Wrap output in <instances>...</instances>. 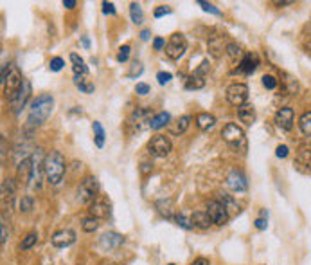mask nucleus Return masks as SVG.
I'll list each match as a JSON object with an SVG mask.
<instances>
[{"label": "nucleus", "instance_id": "nucleus-23", "mask_svg": "<svg viewBox=\"0 0 311 265\" xmlns=\"http://www.w3.org/2000/svg\"><path fill=\"white\" fill-rule=\"evenodd\" d=\"M282 78V87H284V92L288 96H295L299 92V81H297L295 76L288 74V72H281Z\"/></svg>", "mask_w": 311, "mask_h": 265}, {"label": "nucleus", "instance_id": "nucleus-29", "mask_svg": "<svg viewBox=\"0 0 311 265\" xmlns=\"http://www.w3.org/2000/svg\"><path fill=\"white\" fill-rule=\"evenodd\" d=\"M189 125H191V115H189V114L182 115V117H180V119H177V123L171 126V134H173V135L183 134V132L189 128Z\"/></svg>", "mask_w": 311, "mask_h": 265}, {"label": "nucleus", "instance_id": "nucleus-30", "mask_svg": "<svg viewBox=\"0 0 311 265\" xmlns=\"http://www.w3.org/2000/svg\"><path fill=\"white\" fill-rule=\"evenodd\" d=\"M130 18H132V22H133L135 25L142 24L144 11H142V7H140V4H137V2H132V4H130Z\"/></svg>", "mask_w": 311, "mask_h": 265}, {"label": "nucleus", "instance_id": "nucleus-4", "mask_svg": "<svg viewBox=\"0 0 311 265\" xmlns=\"http://www.w3.org/2000/svg\"><path fill=\"white\" fill-rule=\"evenodd\" d=\"M151 110L149 108H135L132 114H130L128 121H126V132L130 135L137 134L144 128V126H149V121H151Z\"/></svg>", "mask_w": 311, "mask_h": 265}, {"label": "nucleus", "instance_id": "nucleus-32", "mask_svg": "<svg viewBox=\"0 0 311 265\" xmlns=\"http://www.w3.org/2000/svg\"><path fill=\"white\" fill-rule=\"evenodd\" d=\"M299 128L306 137H311V110H306L299 117Z\"/></svg>", "mask_w": 311, "mask_h": 265}, {"label": "nucleus", "instance_id": "nucleus-27", "mask_svg": "<svg viewBox=\"0 0 311 265\" xmlns=\"http://www.w3.org/2000/svg\"><path fill=\"white\" fill-rule=\"evenodd\" d=\"M70 61H72V70H74V76H87L89 74V67L85 65V61L81 56H78L76 53L70 54Z\"/></svg>", "mask_w": 311, "mask_h": 265}, {"label": "nucleus", "instance_id": "nucleus-13", "mask_svg": "<svg viewBox=\"0 0 311 265\" xmlns=\"http://www.w3.org/2000/svg\"><path fill=\"white\" fill-rule=\"evenodd\" d=\"M50 242L58 249H65V247H70L76 242V233L72 229H59L50 236Z\"/></svg>", "mask_w": 311, "mask_h": 265}, {"label": "nucleus", "instance_id": "nucleus-6", "mask_svg": "<svg viewBox=\"0 0 311 265\" xmlns=\"http://www.w3.org/2000/svg\"><path fill=\"white\" fill-rule=\"evenodd\" d=\"M187 51V40L182 33H175L169 38L168 45H166V56L169 60H180Z\"/></svg>", "mask_w": 311, "mask_h": 265}, {"label": "nucleus", "instance_id": "nucleus-55", "mask_svg": "<svg viewBox=\"0 0 311 265\" xmlns=\"http://www.w3.org/2000/svg\"><path fill=\"white\" fill-rule=\"evenodd\" d=\"M189 265H211V262L207 260V258H203V256H200V258H196V260H193Z\"/></svg>", "mask_w": 311, "mask_h": 265}, {"label": "nucleus", "instance_id": "nucleus-47", "mask_svg": "<svg viewBox=\"0 0 311 265\" xmlns=\"http://www.w3.org/2000/svg\"><path fill=\"white\" fill-rule=\"evenodd\" d=\"M171 13H173V9H171L169 5H158L157 9L153 11V16H155V18H162V16L171 15Z\"/></svg>", "mask_w": 311, "mask_h": 265}, {"label": "nucleus", "instance_id": "nucleus-8", "mask_svg": "<svg viewBox=\"0 0 311 265\" xmlns=\"http://www.w3.org/2000/svg\"><path fill=\"white\" fill-rule=\"evenodd\" d=\"M171 150H173V145L166 135H153L148 143V152L153 157H166V155L171 154Z\"/></svg>", "mask_w": 311, "mask_h": 265}, {"label": "nucleus", "instance_id": "nucleus-18", "mask_svg": "<svg viewBox=\"0 0 311 265\" xmlns=\"http://www.w3.org/2000/svg\"><path fill=\"white\" fill-rule=\"evenodd\" d=\"M293 166H295L297 171H301L304 175H310L311 173V150H301L299 155L293 160Z\"/></svg>", "mask_w": 311, "mask_h": 265}, {"label": "nucleus", "instance_id": "nucleus-41", "mask_svg": "<svg viewBox=\"0 0 311 265\" xmlns=\"http://www.w3.org/2000/svg\"><path fill=\"white\" fill-rule=\"evenodd\" d=\"M144 72V67H142V63H140V61H133V63H132V67H130V70H128V78H132V80H133V78H138V76L142 74Z\"/></svg>", "mask_w": 311, "mask_h": 265}, {"label": "nucleus", "instance_id": "nucleus-39", "mask_svg": "<svg viewBox=\"0 0 311 265\" xmlns=\"http://www.w3.org/2000/svg\"><path fill=\"white\" fill-rule=\"evenodd\" d=\"M173 220H175V224L180 225L182 229H187V231H189V229H193V222L189 220V218H187L185 215H183V213H178V215L175 216Z\"/></svg>", "mask_w": 311, "mask_h": 265}, {"label": "nucleus", "instance_id": "nucleus-14", "mask_svg": "<svg viewBox=\"0 0 311 265\" xmlns=\"http://www.w3.org/2000/svg\"><path fill=\"white\" fill-rule=\"evenodd\" d=\"M227 186L232 191L243 193V191H247V188H248V180H247V177H245V173H243V171L232 170L230 173H228V177H227Z\"/></svg>", "mask_w": 311, "mask_h": 265}, {"label": "nucleus", "instance_id": "nucleus-10", "mask_svg": "<svg viewBox=\"0 0 311 265\" xmlns=\"http://www.w3.org/2000/svg\"><path fill=\"white\" fill-rule=\"evenodd\" d=\"M29 98H31V83L29 80H24V83H22L20 90L16 92V96L9 101V106H11V110H13V114H20V112L24 110V106Z\"/></svg>", "mask_w": 311, "mask_h": 265}, {"label": "nucleus", "instance_id": "nucleus-31", "mask_svg": "<svg viewBox=\"0 0 311 265\" xmlns=\"http://www.w3.org/2000/svg\"><path fill=\"white\" fill-rule=\"evenodd\" d=\"M92 130H94V141H95V146H97V148H103V146H104V137H106V134H104L103 125H101L99 121H94V123H92Z\"/></svg>", "mask_w": 311, "mask_h": 265}, {"label": "nucleus", "instance_id": "nucleus-54", "mask_svg": "<svg viewBox=\"0 0 311 265\" xmlns=\"http://www.w3.org/2000/svg\"><path fill=\"white\" fill-rule=\"evenodd\" d=\"M166 45H168V44H166V40H164L162 36H157V38L153 40V49L155 51H162Z\"/></svg>", "mask_w": 311, "mask_h": 265}, {"label": "nucleus", "instance_id": "nucleus-35", "mask_svg": "<svg viewBox=\"0 0 311 265\" xmlns=\"http://www.w3.org/2000/svg\"><path fill=\"white\" fill-rule=\"evenodd\" d=\"M97 227H99V220L97 218H94V216L89 215L81 220V229H83L85 233H94Z\"/></svg>", "mask_w": 311, "mask_h": 265}, {"label": "nucleus", "instance_id": "nucleus-58", "mask_svg": "<svg viewBox=\"0 0 311 265\" xmlns=\"http://www.w3.org/2000/svg\"><path fill=\"white\" fill-rule=\"evenodd\" d=\"M81 44H83L85 49H90V40H89V36H81Z\"/></svg>", "mask_w": 311, "mask_h": 265}, {"label": "nucleus", "instance_id": "nucleus-22", "mask_svg": "<svg viewBox=\"0 0 311 265\" xmlns=\"http://www.w3.org/2000/svg\"><path fill=\"white\" fill-rule=\"evenodd\" d=\"M237 117L241 123H245L247 126L254 125L256 123V110H254L252 105H243L237 108Z\"/></svg>", "mask_w": 311, "mask_h": 265}, {"label": "nucleus", "instance_id": "nucleus-53", "mask_svg": "<svg viewBox=\"0 0 311 265\" xmlns=\"http://www.w3.org/2000/svg\"><path fill=\"white\" fill-rule=\"evenodd\" d=\"M209 69H211V67H209V61L205 60V61H202V63H200V67H198L196 70H194V74L196 76H205V72H209Z\"/></svg>", "mask_w": 311, "mask_h": 265}, {"label": "nucleus", "instance_id": "nucleus-2", "mask_svg": "<svg viewBox=\"0 0 311 265\" xmlns=\"http://www.w3.org/2000/svg\"><path fill=\"white\" fill-rule=\"evenodd\" d=\"M65 168H67V162H65V157L61 155V152L52 150L45 155L44 160V173L47 177V182L52 186H58L65 177Z\"/></svg>", "mask_w": 311, "mask_h": 265}, {"label": "nucleus", "instance_id": "nucleus-49", "mask_svg": "<svg viewBox=\"0 0 311 265\" xmlns=\"http://www.w3.org/2000/svg\"><path fill=\"white\" fill-rule=\"evenodd\" d=\"M103 13L104 15H110V16H114L115 13H117V9H115V4L114 2H103Z\"/></svg>", "mask_w": 311, "mask_h": 265}, {"label": "nucleus", "instance_id": "nucleus-48", "mask_svg": "<svg viewBox=\"0 0 311 265\" xmlns=\"http://www.w3.org/2000/svg\"><path fill=\"white\" fill-rule=\"evenodd\" d=\"M171 80H173V74H171V72H164V70H160V72L157 74L158 85H168Z\"/></svg>", "mask_w": 311, "mask_h": 265}, {"label": "nucleus", "instance_id": "nucleus-51", "mask_svg": "<svg viewBox=\"0 0 311 265\" xmlns=\"http://www.w3.org/2000/svg\"><path fill=\"white\" fill-rule=\"evenodd\" d=\"M254 225H256L257 231H265L268 227V220L267 216H259V218H256V222H254Z\"/></svg>", "mask_w": 311, "mask_h": 265}, {"label": "nucleus", "instance_id": "nucleus-20", "mask_svg": "<svg viewBox=\"0 0 311 265\" xmlns=\"http://www.w3.org/2000/svg\"><path fill=\"white\" fill-rule=\"evenodd\" d=\"M191 222H193V227H198V229H209L213 225V220L207 211H194Z\"/></svg>", "mask_w": 311, "mask_h": 265}, {"label": "nucleus", "instance_id": "nucleus-16", "mask_svg": "<svg viewBox=\"0 0 311 265\" xmlns=\"http://www.w3.org/2000/svg\"><path fill=\"white\" fill-rule=\"evenodd\" d=\"M259 67V56L256 53H247V54L243 56L241 61H239V65L234 72H241V74H252L256 72V69Z\"/></svg>", "mask_w": 311, "mask_h": 265}, {"label": "nucleus", "instance_id": "nucleus-60", "mask_svg": "<svg viewBox=\"0 0 311 265\" xmlns=\"http://www.w3.org/2000/svg\"><path fill=\"white\" fill-rule=\"evenodd\" d=\"M277 5H290V4H293V2H290V0H288V2H275Z\"/></svg>", "mask_w": 311, "mask_h": 265}, {"label": "nucleus", "instance_id": "nucleus-40", "mask_svg": "<svg viewBox=\"0 0 311 265\" xmlns=\"http://www.w3.org/2000/svg\"><path fill=\"white\" fill-rule=\"evenodd\" d=\"M198 5H200V7H202L205 13H211V15L222 16V11L218 9L214 4H211V2H203V0H198Z\"/></svg>", "mask_w": 311, "mask_h": 265}, {"label": "nucleus", "instance_id": "nucleus-46", "mask_svg": "<svg viewBox=\"0 0 311 265\" xmlns=\"http://www.w3.org/2000/svg\"><path fill=\"white\" fill-rule=\"evenodd\" d=\"M63 67H65V60L59 58V56H56V58H52V60L49 61V69L52 70V72H59Z\"/></svg>", "mask_w": 311, "mask_h": 265}, {"label": "nucleus", "instance_id": "nucleus-61", "mask_svg": "<svg viewBox=\"0 0 311 265\" xmlns=\"http://www.w3.org/2000/svg\"><path fill=\"white\" fill-rule=\"evenodd\" d=\"M168 265H177V264H168Z\"/></svg>", "mask_w": 311, "mask_h": 265}, {"label": "nucleus", "instance_id": "nucleus-9", "mask_svg": "<svg viewBox=\"0 0 311 265\" xmlns=\"http://www.w3.org/2000/svg\"><path fill=\"white\" fill-rule=\"evenodd\" d=\"M209 213V216H211V220H213V224L216 225H225L228 222V218H230V213H228L227 210H225V206L220 202V200H209L207 202V210H205Z\"/></svg>", "mask_w": 311, "mask_h": 265}, {"label": "nucleus", "instance_id": "nucleus-15", "mask_svg": "<svg viewBox=\"0 0 311 265\" xmlns=\"http://www.w3.org/2000/svg\"><path fill=\"white\" fill-rule=\"evenodd\" d=\"M44 154H42V148H36L35 154L31 155V175H29V182L27 184L33 186L36 182L38 186V180H40V168H44Z\"/></svg>", "mask_w": 311, "mask_h": 265}, {"label": "nucleus", "instance_id": "nucleus-28", "mask_svg": "<svg viewBox=\"0 0 311 265\" xmlns=\"http://www.w3.org/2000/svg\"><path fill=\"white\" fill-rule=\"evenodd\" d=\"M74 85L78 87L83 94H94V90H95L94 83L87 80V76H74Z\"/></svg>", "mask_w": 311, "mask_h": 265}, {"label": "nucleus", "instance_id": "nucleus-36", "mask_svg": "<svg viewBox=\"0 0 311 265\" xmlns=\"http://www.w3.org/2000/svg\"><path fill=\"white\" fill-rule=\"evenodd\" d=\"M15 190H16L15 180H13V179H4V182H2V199H5V197L13 199V195H15Z\"/></svg>", "mask_w": 311, "mask_h": 265}, {"label": "nucleus", "instance_id": "nucleus-59", "mask_svg": "<svg viewBox=\"0 0 311 265\" xmlns=\"http://www.w3.org/2000/svg\"><path fill=\"white\" fill-rule=\"evenodd\" d=\"M140 170H142V171H148L149 170V164H148V162H142V168H140Z\"/></svg>", "mask_w": 311, "mask_h": 265}, {"label": "nucleus", "instance_id": "nucleus-1", "mask_svg": "<svg viewBox=\"0 0 311 265\" xmlns=\"http://www.w3.org/2000/svg\"><path fill=\"white\" fill-rule=\"evenodd\" d=\"M54 108V98L50 94H40L33 103H31L29 115H27V125L29 126H40L49 119Z\"/></svg>", "mask_w": 311, "mask_h": 265}, {"label": "nucleus", "instance_id": "nucleus-21", "mask_svg": "<svg viewBox=\"0 0 311 265\" xmlns=\"http://www.w3.org/2000/svg\"><path fill=\"white\" fill-rule=\"evenodd\" d=\"M194 119H196V126L203 132L211 130L216 125V117L213 114H209V112H200V114H196Z\"/></svg>", "mask_w": 311, "mask_h": 265}, {"label": "nucleus", "instance_id": "nucleus-42", "mask_svg": "<svg viewBox=\"0 0 311 265\" xmlns=\"http://www.w3.org/2000/svg\"><path fill=\"white\" fill-rule=\"evenodd\" d=\"M261 81H263V87H265V89H268V90H275L277 85H279V81H277L275 78H273V76H270V74L263 76Z\"/></svg>", "mask_w": 311, "mask_h": 265}, {"label": "nucleus", "instance_id": "nucleus-17", "mask_svg": "<svg viewBox=\"0 0 311 265\" xmlns=\"http://www.w3.org/2000/svg\"><path fill=\"white\" fill-rule=\"evenodd\" d=\"M90 216H94V218H108L112 215V208H110L108 200L106 199H95L92 204H90Z\"/></svg>", "mask_w": 311, "mask_h": 265}, {"label": "nucleus", "instance_id": "nucleus-12", "mask_svg": "<svg viewBox=\"0 0 311 265\" xmlns=\"http://www.w3.org/2000/svg\"><path fill=\"white\" fill-rule=\"evenodd\" d=\"M22 83H24V78L20 76V72L16 69L11 70L9 78H7V81H5L4 85V94L5 98H7V101H11L13 98L16 96V92L20 90V87H22Z\"/></svg>", "mask_w": 311, "mask_h": 265}, {"label": "nucleus", "instance_id": "nucleus-37", "mask_svg": "<svg viewBox=\"0 0 311 265\" xmlns=\"http://www.w3.org/2000/svg\"><path fill=\"white\" fill-rule=\"evenodd\" d=\"M36 242H38V233H29L20 242V251H29L33 245H36Z\"/></svg>", "mask_w": 311, "mask_h": 265}, {"label": "nucleus", "instance_id": "nucleus-5", "mask_svg": "<svg viewBox=\"0 0 311 265\" xmlns=\"http://www.w3.org/2000/svg\"><path fill=\"white\" fill-rule=\"evenodd\" d=\"M99 182L95 177H85L78 188V200L81 204H92L97 199Z\"/></svg>", "mask_w": 311, "mask_h": 265}, {"label": "nucleus", "instance_id": "nucleus-38", "mask_svg": "<svg viewBox=\"0 0 311 265\" xmlns=\"http://www.w3.org/2000/svg\"><path fill=\"white\" fill-rule=\"evenodd\" d=\"M18 208H20L22 213H31L33 208H35V200H33V197H22V199H20Z\"/></svg>", "mask_w": 311, "mask_h": 265}, {"label": "nucleus", "instance_id": "nucleus-52", "mask_svg": "<svg viewBox=\"0 0 311 265\" xmlns=\"http://www.w3.org/2000/svg\"><path fill=\"white\" fill-rule=\"evenodd\" d=\"M149 90H151V87H149L148 83H137V87H135V92H137L138 96L149 94Z\"/></svg>", "mask_w": 311, "mask_h": 265}, {"label": "nucleus", "instance_id": "nucleus-43", "mask_svg": "<svg viewBox=\"0 0 311 265\" xmlns=\"http://www.w3.org/2000/svg\"><path fill=\"white\" fill-rule=\"evenodd\" d=\"M130 53H132V47H130V45H123V47L119 49V53H117V61H119V63H126V61H128V58H130Z\"/></svg>", "mask_w": 311, "mask_h": 265}, {"label": "nucleus", "instance_id": "nucleus-45", "mask_svg": "<svg viewBox=\"0 0 311 265\" xmlns=\"http://www.w3.org/2000/svg\"><path fill=\"white\" fill-rule=\"evenodd\" d=\"M0 229H2L0 242H2V245H5L7 244V240H9V227H7V222H5V215H2V224H0Z\"/></svg>", "mask_w": 311, "mask_h": 265}, {"label": "nucleus", "instance_id": "nucleus-3", "mask_svg": "<svg viewBox=\"0 0 311 265\" xmlns=\"http://www.w3.org/2000/svg\"><path fill=\"white\" fill-rule=\"evenodd\" d=\"M223 141L227 143L230 148L234 150H247V137H245V132H243L241 126H237L236 123H227L225 128L222 130Z\"/></svg>", "mask_w": 311, "mask_h": 265}, {"label": "nucleus", "instance_id": "nucleus-50", "mask_svg": "<svg viewBox=\"0 0 311 265\" xmlns=\"http://www.w3.org/2000/svg\"><path fill=\"white\" fill-rule=\"evenodd\" d=\"M288 154H290V148H288L286 145H279L275 148V155L279 157V159H286Z\"/></svg>", "mask_w": 311, "mask_h": 265}, {"label": "nucleus", "instance_id": "nucleus-26", "mask_svg": "<svg viewBox=\"0 0 311 265\" xmlns=\"http://www.w3.org/2000/svg\"><path fill=\"white\" fill-rule=\"evenodd\" d=\"M216 200H220L223 206H225V210L228 211V213H236V211H239V206H237V202L234 200L232 195H228L227 191H220L216 197Z\"/></svg>", "mask_w": 311, "mask_h": 265}, {"label": "nucleus", "instance_id": "nucleus-56", "mask_svg": "<svg viewBox=\"0 0 311 265\" xmlns=\"http://www.w3.org/2000/svg\"><path fill=\"white\" fill-rule=\"evenodd\" d=\"M76 5H78L76 0H63V7H67V9H74Z\"/></svg>", "mask_w": 311, "mask_h": 265}, {"label": "nucleus", "instance_id": "nucleus-33", "mask_svg": "<svg viewBox=\"0 0 311 265\" xmlns=\"http://www.w3.org/2000/svg\"><path fill=\"white\" fill-rule=\"evenodd\" d=\"M155 206H157L158 213H160L162 216H166V218H173V202H171V200H158Z\"/></svg>", "mask_w": 311, "mask_h": 265}, {"label": "nucleus", "instance_id": "nucleus-19", "mask_svg": "<svg viewBox=\"0 0 311 265\" xmlns=\"http://www.w3.org/2000/svg\"><path fill=\"white\" fill-rule=\"evenodd\" d=\"M99 244H101L103 249H115V247L124 244V236L115 233V231H108V233H104V235L99 238Z\"/></svg>", "mask_w": 311, "mask_h": 265}, {"label": "nucleus", "instance_id": "nucleus-7", "mask_svg": "<svg viewBox=\"0 0 311 265\" xmlns=\"http://www.w3.org/2000/svg\"><path fill=\"white\" fill-rule=\"evenodd\" d=\"M225 98L227 101L230 103L232 106H243L247 105V100H248V87L245 83H232V85H228L227 90H225Z\"/></svg>", "mask_w": 311, "mask_h": 265}, {"label": "nucleus", "instance_id": "nucleus-44", "mask_svg": "<svg viewBox=\"0 0 311 265\" xmlns=\"http://www.w3.org/2000/svg\"><path fill=\"white\" fill-rule=\"evenodd\" d=\"M225 53H227V56L228 58H237V56L241 54V47H239V45L237 44H232V42H230V44H227V49H225Z\"/></svg>", "mask_w": 311, "mask_h": 265}, {"label": "nucleus", "instance_id": "nucleus-34", "mask_svg": "<svg viewBox=\"0 0 311 265\" xmlns=\"http://www.w3.org/2000/svg\"><path fill=\"white\" fill-rule=\"evenodd\" d=\"M203 87H205V80H203L202 76L193 74L185 80V89L187 90H200V89H203Z\"/></svg>", "mask_w": 311, "mask_h": 265}, {"label": "nucleus", "instance_id": "nucleus-11", "mask_svg": "<svg viewBox=\"0 0 311 265\" xmlns=\"http://www.w3.org/2000/svg\"><path fill=\"white\" fill-rule=\"evenodd\" d=\"M273 123H275L281 130H292L293 123H295V112L292 106H281L273 115Z\"/></svg>", "mask_w": 311, "mask_h": 265}, {"label": "nucleus", "instance_id": "nucleus-24", "mask_svg": "<svg viewBox=\"0 0 311 265\" xmlns=\"http://www.w3.org/2000/svg\"><path fill=\"white\" fill-rule=\"evenodd\" d=\"M169 123H171V114L169 112H158L149 121V128L151 130H160L164 126H168Z\"/></svg>", "mask_w": 311, "mask_h": 265}, {"label": "nucleus", "instance_id": "nucleus-25", "mask_svg": "<svg viewBox=\"0 0 311 265\" xmlns=\"http://www.w3.org/2000/svg\"><path fill=\"white\" fill-rule=\"evenodd\" d=\"M225 49H227V45H223V36L218 35L209 38V51H211V54L214 58H220L225 53Z\"/></svg>", "mask_w": 311, "mask_h": 265}, {"label": "nucleus", "instance_id": "nucleus-57", "mask_svg": "<svg viewBox=\"0 0 311 265\" xmlns=\"http://www.w3.org/2000/svg\"><path fill=\"white\" fill-rule=\"evenodd\" d=\"M149 36H151V31H149V29L140 31V40H142V42H148V40H149Z\"/></svg>", "mask_w": 311, "mask_h": 265}]
</instances>
